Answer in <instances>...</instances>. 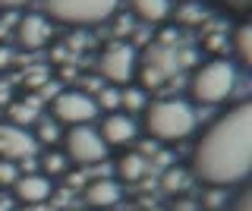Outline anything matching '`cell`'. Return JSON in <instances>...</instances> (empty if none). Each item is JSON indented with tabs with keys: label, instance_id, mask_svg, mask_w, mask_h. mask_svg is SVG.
I'll return each instance as SVG.
<instances>
[{
	"label": "cell",
	"instance_id": "obj_1",
	"mask_svg": "<svg viewBox=\"0 0 252 211\" xmlns=\"http://www.w3.org/2000/svg\"><path fill=\"white\" fill-rule=\"evenodd\" d=\"M189 174L205 189H233L249 183L252 174V104L227 107L195 136L189 154Z\"/></svg>",
	"mask_w": 252,
	"mask_h": 211
},
{
	"label": "cell",
	"instance_id": "obj_2",
	"mask_svg": "<svg viewBox=\"0 0 252 211\" xmlns=\"http://www.w3.org/2000/svg\"><path fill=\"white\" fill-rule=\"evenodd\" d=\"M199 126V117H195L192 104L180 98H161V101H152L145 104L142 111V129L155 139V142H164V145H173V142H183L189 139Z\"/></svg>",
	"mask_w": 252,
	"mask_h": 211
},
{
	"label": "cell",
	"instance_id": "obj_3",
	"mask_svg": "<svg viewBox=\"0 0 252 211\" xmlns=\"http://www.w3.org/2000/svg\"><path fill=\"white\" fill-rule=\"evenodd\" d=\"M236 79H240V73H236V66L230 60L211 57L192 69V76H189V98H192V104H202V107L224 104L233 95Z\"/></svg>",
	"mask_w": 252,
	"mask_h": 211
},
{
	"label": "cell",
	"instance_id": "obj_4",
	"mask_svg": "<svg viewBox=\"0 0 252 211\" xmlns=\"http://www.w3.org/2000/svg\"><path fill=\"white\" fill-rule=\"evenodd\" d=\"M123 0H41V16L51 26L89 29L114 19Z\"/></svg>",
	"mask_w": 252,
	"mask_h": 211
},
{
	"label": "cell",
	"instance_id": "obj_5",
	"mask_svg": "<svg viewBox=\"0 0 252 211\" xmlns=\"http://www.w3.org/2000/svg\"><path fill=\"white\" fill-rule=\"evenodd\" d=\"M63 148L60 151L69 158V164H82V167H92V164H101L107 158V145L104 139L98 136V129L94 126H69L63 132Z\"/></svg>",
	"mask_w": 252,
	"mask_h": 211
},
{
	"label": "cell",
	"instance_id": "obj_6",
	"mask_svg": "<svg viewBox=\"0 0 252 211\" xmlns=\"http://www.w3.org/2000/svg\"><path fill=\"white\" fill-rule=\"evenodd\" d=\"M51 114H54L57 123H66V126H85V123H92L101 111H98V104H94V98L89 95V91L66 89V91H60V95L54 98Z\"/></svg>",
	"mask_w": 252,
	"mask_h": 211
},
{
	"label": "cell",
	"instance_id": "obj_7",
	"mask_svg": "<svg viewBox=\"0 0 252 211\" xmlns=\"http://www.w3.org/2000/svg\"><path fill=\"white\" fill-rule=\"evenodd\" d=\"M136 66H139V54L126 41L107 44L98 57V73L114 85H129V79L136 76Z\"/></svg>",
	"mask_w": 252,
	"mask_h": 211
},
{
	"label": "cell",
	"instance_id": "obj_8",
	"mask_svg": "<svg viewBox=\"0 0 252 211\" xmlns=\"http://www.w3.org/2000/svg\"><path fill=\"white\" fill-rule=\"evenodd\" d=\"M38 154V142L32 129L13 126V123H0V161H29Z\"/></svg>",
	"mask_w": 252,
	"mask_h": 211
},
{
	"label": "cell",
	"instance_id": "obj_9",
	"mask_svg": "<svg viewBox=\"0 0 252 211\" xmlns=\"http://www.w3.org/2000/svg\"><path fill=\"white\" fill-rule=\"evenodd\" d=\"M98 136L104 139V145L110 148H123V145H129V142H136V136H139V123L132 120L129 114H123V111H110L104 114V120H101V126H98Z\"/></svg>",
	"mask_w": 252,
	"mask_h": 211
},
{
	"label": "cell",
	"instance_id": "obj_10",
	"mask_svg": "<svg viewBox=\"0 0 252 211\" xmlns=\"http://www.w3.org/2000/svg\"><path fill=\"white\" fill-rule=\"evenodd\" d=\"M51 35H54V26L47 22L41 13H26L16 26V44L22 51H41L51 44Z\"/></svg>",
	"mask_w": 252,
	"mask_h": 211
},
{
	"label": "cell",
	"instance_id": "obj_11",
	"mask_svg": "<svg viewBox=\"0 0 252 211\" xmlns=\"http://www.w3.org/2000/svg\"><path fill=\"white\" fill-rule=\"evenodd\" d=\"M10 189H13V199L19 205H41V202L51 199L54 186L44 174H19Z\"/></svg>",
	"mask_w": 252,
	"mask_h": 211
},
{
	"label": "cell",
	"instance_id": "obj_12",
	"mask_svg": "<svg viewBox=\"0 0 252 211\" xmlns=\"http://www.w3.org/2000/svg\"><path fill=\"white\" fill-rule=\"evenodd\" d=\"M120 199H123V189L117 180H92L85 186V205L92 211H107V208L120 205Z\"/></svg>",
	"mask_w": 252,
	"mask_h": 211
},
{
	"label": "cell",
	"instance_id": "obj_13",
	"mask_svg": "<svg viewBox=\"0 0 252 211\" xmlns=\"http://www.w3.org/2000/svg\"><path fill=\"white\" fill-rule=\"evenodd\" d=\"M129 10L139 22H148V26H161V22L170 19L173 3L170 0H129Z\"/></svg>",
	"mask_w": 252,
	"mask_h": 211
},
{
	"label": "cell",
	"instance_id": "obj_14",
	"mask_svg": "<svg viewBox=\"0 0 252 211\" xmlns=\"http://www.w3.org/2000/svg\"><path fill=\"white\" fill-rule=\"evenodd\" d=\"M230 51H233V60L240 63L243 69L252 66V22L243 16L240 22L233 26V35H230Z\"/></svg>",
	"mask_w": 252,
	"mask_h": 211
},
{
	"label": "cell",
	"instance_id": "obj_15",
	"mask_svg": "<svg viewBox=\"0 0 252 211\" xmlns=\"http://www.w3.org/2000/svg\"><path fill=\"white\" fill-rule=\"evenodd\" d=\"M145 170H148V161L139 151H123L117 158V180H123V183H136V180L145 177Z\"/></svg>",
	"mask_w": 252,
	"mask_h": 211
},
{
	"label": "cell",
	"instance_id": "obj_16",
	"mask_svg": "<svg viewBox=\"0 0 252 211\" xmlns=\"http://www.w3.org/2000/svg\"><path fill=\"white\" fill-rule=\"evenodd\" d=\"M32 136H35V142L38 148H54L63 139V129H60V123L54 120V117H38L35 120V126H32Z\"/></svg>",
	"mask_w": 252,
	"mask_h": 211
},
{
	"label": "cell",
	"instance_id": "obj_17",
	"mask_svg": "<svg viewBox=\"0 0 252 211\" xmlns=\"http://www.w3.org/2000/svg\"><path fill=\"white\" fill-rule=\"evenodd\" d=\"M192 183L195 180H192V174H189V167H167L164 177H161L164 192H170V195H186Z\"/></svg>",
	"mask_w": 252,
	"mask_h": 211
},
{
	"label": "cell",
	"instance_id": "obj_18",
	"mask_svg": "<svg viewBox=\"0 0 252 211\" xmlns=\"http://www.w3.org/2000/svg\"><path fill=\"white\" fill-rule=\"evenodd\" d=\"M38 101H13L10 104V123L13 126H22V129H32L38 120Z\"/></svg>",
	"mask_w": 252,
	"mask_h": 211
},
{
	"label": "cell",
	"instance_id": "obj_19",
	"mask_svg": "<svg viewBox=\"0 0 252 211\" xmlns=\"http://www.w3.org/2000/svg\"><path fill=\"white\" fill-rule=\"evenodd\" d=\"M145 104H148V98H145V91H142L139 85H123L120 89V104H117V111L132 117V114L145 111Z\"/></svg>",
	"mask_w": 252,
	"mask_h": 211
},
{
	"label": "cell",
	"instance_id": "obj_20",
	"mask_svg": "<svg viewBox=\"0 0 252 211\" xmlns=\"http://www.w3.org/2000/svg\"><path fill=\"white\" fill-rule=\"evenodd\" d=\"M41 174L47 177V180H54V177H63L69 170V158L60 151V148H47V151L41 154Z\"/></svg>",
	"mask_w": 252,
	"mask_h": 211
},
{
	"label": "cell",
	"instance_id": "obj_21",
	"mask_svg": "<svg viewBox=\"0 0 252 211\" xmlns=\"http://www.w3.org/2000/svg\"><path fill=\"white\" fill-rule=\"evenodd\" d=\"M227 211H252V186L240 183L233 195H227Z\"/></svg>",
	"mask_w": 252,
	"mask_h": 211
},
{
	"label": "cell",
	"instance_id": "obj_22",
	"mask_svg": "<svg viewBox=\"0 0 252 211\" xmlns=\"http://www.w3.org/2000/svg\"><path fill=\"white\" fill-rule=\"evenodd\" d=\"M211 6H218V10H227V13H236V16H246L252 10V0H208Z\"/></svg>",
	"mask_w": 252,
	"mask_h": 211
},
{
	"label": "cell",
	"instance_id": "obj_23",
	"mask_svg": "<svg viewBox=\"0 0 252 211\" xmlns=\"http://www.w3.org/2000/svg\"><path fill=\"white\" fill-rule=\"evenodd\" d=\"M16 177H19L16 164H13V161H0V186H13Z\"/></svg>",
	"mask_w": 252,
	"mask_h": 211
},
{
	"label": "cell",
	"instance_id": "obj_24",
	"mask_svg": "<svg viewBox=\"0 0 252 211\" xmlns=\"http://www.w3.org/2000/svg\"><path fill=\"white\" fill-rule=\"evenodd\" d=\"M177 16L183 19V22H195V19H205V10H202V6H195V3H186V6H180V10H177Z\"/></svg>",
	"mask_w": 252,
	"mask_h": 211
},
{
	"label": "cell",
	"instance_id": "obj_25",
	"mask_svg": "<svg viewBox=\"0 0 252 211\" xmlns=\"http://www.w3.org/2000/svg\"><path fill=\"white\" fill-rule=\"evenodd\" d=\"M170 211H199V205H195V199H186V195H177L173 199Z\"/></svg>",
	"mask_w": 252,
	"mask_h": 211
},
{
	"label": "cell",
	"instance_id": "obj_26",
	"mask_svg": "<svg viewBox=\"0 0 252 211\" xmlns=\"http://www.w3.org/2000/svg\"><path fill=\"white\" fill-rule=\"evenodd\" d=\"M32 0H0V6L3 10H22V6H29Z\"/></svg>",
	"mask_w": 252,
	"mask_h": 211
},
{
	"label": "cell",
	"instance_id": "obj_27",
	"mask_svg": "<svg viewBox=\"0 0 252 211\" xmlns=\"http://www.w3.org/2000/svg\"><path fill=\"white\" fill-rule=\"evenodd\" d=\"M0 211H13V202L3 199V195H0Z\"/></svg>",
	"mask_w": 252,
	"mask_h": 211
},
{
	"label": "cell",
	"instance_id": "obj_28",
	"mask_svg": "<svg viewBox=\"0 0 252 211\" xmlns=\"http://www.w3.org/2000/svg\"><path fill=\"white\" fill-rule=\"evenodd\" d=\"M145 211H161V208H145Z\"/></svg>",
	"mask_w": 252,
	"mask_h": 211
},
{
	"label": "cell",
	"instance_id": "obj_29",
	"mask_svg": "<svg viewBox=\"0 0 252 211\" xmlns=\"http://www.w3.org/2000/svg\"><path fill=\"white\" fill-rule=\"evenodd\" d=\"M170 3H173V0H170Z\"/></svg>",
	"mask_w": 252,
	"mask_h": 211
}]
</instances>
